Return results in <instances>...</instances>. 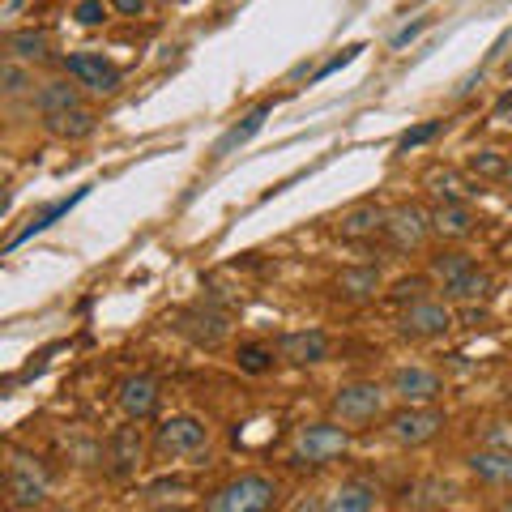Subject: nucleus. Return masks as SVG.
I'll use <instances>...</instances> for the list:
<instances>
[{"instance_id":"36","label":"nucleus","mask_w":512,"mask_h":512,"mask_svg":"<svg viewBox=\"0 0 512 512\" xmlns=\"http://www.w3.org/2000/svg\"><path fill=\"white\" fill-rule=\"evenodd\" d=\"M111 9H116V13H128V18H133V13L146 9V0H111Z\"/></svg>"},{"instance_id":"3","label":"nucleus","mask_w":512,"mask_h":512,"mask_svg":"<svg viewBox=\"0 0 512 512\" xmlns=\"http://www.w3.org/2000/svg\"><path fill=\"white\" fill-rule=\"evenodd\" d=\"M384 402H389V384L350 380V384H338V393L329 397V414L346 427H363V423L389 419V414H384Z\"/></svg>"},{"instance_id":"38","label":"nucleus","mask_w":512,"mask_h":512,"mask_svg":"<svg viewBox=\"0 0 512 512\" xmlns=\"http://www.w3.org/2000/svg\"><path fill=\"white\" fill-rule=\"evenodd\" d=\"M495 116H500V120H504V116H512V90L504 94V99H500V103H495Z\"/></svg>"},{"instance_id":"1","label":"nucleus","mask_w":512,"mask_h":512,"mask_svg":"<svg viewBox=\"0 0 512 512\" xmlns=\"http://www.w3.org/2000/svg\"><path fill=\"white\" fill-rule=\"evenodd\" d=\"M282 500L278 478L269 474H235L222 487L210 491L205 512H274Z\"/></svg>"},{"instance_id":"40","label":"nucleus","mask_w":512,"mask_h":512,"mask_svg":"<svg viewBox=\"0 0 512 512\" xmlns=\"http://www.w3.org/2000/svg\"><path fill=\"white\" fill-rule=\"evenodd\" d=\"M47 512H77V508H47Z\"/></svg>"},{"instance_id":"19","label":"nucleus","mask_w":512,"mask_h":512,"mask_svg":"<svg viewBox=\"0 0 512 512\" xmlns=\"http://www.w3.org/2000/svg\"><path fill=\"white\" fill-rule=\"evenodd\" d=\"M5 56L13 60H22V64H43L47 56H52V39H47V30L39 26H26V30H9V39H5Z\"/></svg>"},{"instance_id":"25","label":"nucleus","mask_w":512,"mask_h":512,"mask_svg":"<svg viewBox=\"0 0 512 512\" xmlns=\"http://www.w3.org/2000/svg\"><path fill=\"white\" fill-rule=\"evenodd\" d=\"M380 291V269L376 265H350L338 274V295L350 303H367Z\"/></svg>"},{"instance_id":"17","label":"nucleus","mask_w":512,"mask_h":512,"mask_svg":"<svg viewBox=\"0 0 512 512\" xmlns=\"http://www.w3.org/2000/svg\"><path fill=\"white\" fill-rule=\"evenodd\" d=\"M384 222H389V210L376 201H359L350 205V210L338 214V235L342 239H372L384 231Z\"/></svg>"},{"instance_id":"22","label":"nucleus","mask_w":512,"mask_h":512,"mask_svg":"<svg viewBox=\"0 0 512 512\" xmlns=\"http://www.w3.org/2000/svg\"><path fill=\"white\" fill-rule=\"evenodd\" d=\"M43 128L60 141H86L99 133V116H94L90 107H73V111H64V116H47Z\"/></svg>"},{"instance_id":"23","label":"nucleus","mask_w":512,"mask_h":512,"mask_svg":"<svg viewBox=\"0 0 512 512\" xmlns=\"http://www.w3.org/2000/svg\"><path fill=\"white\" fill-rule=\"evenodd\" d=\"M427 192L436 197V205H470L478 197V184H470L466 175H457V171H431Z\"/></svg>"},{"instance_id":"5","label":"nucleus","mask_w":512,"mask_h":512,"mask_svg":"<svg viewBox=\"0 0 512 512\" xmlns=\"http://www.w3.org/2000/svg\"><path fill=\"white\" fill-rule=\"evenodd\" d=\"M350 448V427L338 419L308 423L295 431V466H329Z\"/></svg>"},{"instance_id":"26","label":"nucleus","mask_w":512,"mask_h":512,"mask_svg":"<svg viewBox=\"0 0 512 512\" xmlns=\"http://www.w3.org/2000/svg\"><path fill=\"white\" fill-rule=\"evenodd\" d=\"M470 269H474V256H470V252L448 248V252H436V256L427 261V278L440 282V291H444V286H453L457 278H466Z\"/></svg>"},{"instance_id":"29","label":"nucleus","mask_w":512,"mask_h":512,"mask_svg":"<svg viewBox=\"0 0 512 512\" xmlns=\"http://www.w3.org/2000/svg\"><path fill=\"white\" fill-rule=\"evenodd\" d=\"M235 363H239V372H248V376H261L274 367V350L261 346V342H244L235 350Z\"/></svg>"},{"instance_id":"8","label":"nucleus","mask_w":512,"mask_h":512,"mask_svg":"<svg viewBox=\"0 0 512 512\" xmlns=\"http://www.w3.org/2000/svg\"><path fill=\"white\" fill-rule=\"evenodd\" d=\"M103 461L111 478H133L141 466H146V431H141L133 419L124 427H116L103 444Z\"/></svg>"},{"instance_id":"16","label":"nucleus","mask_w":512,"mask_h":512,"mask_svg":"<svg viewBox=\"0 0 512 512\" xmlns=\"http://www.w3.org/2000/svg\"><path fill=\"white\" fill-rule=\"evenodd\" d=\"M35 99V111L47 120V116H64L73 107H86L82 103V86L69 82V77H52V82H39V90L30 94Z\"/></svg>"},{"instance_id":"37","label":"nucleus","mask_w":512,"mask_h":512,"mask_svg":"<svg viewBox=\"0 0 512 512\" xmlns=\"http://www.w3.org/2000/svg\"><path fill=\"white\" fill-rule=\"evenodd\" d=\"M474 86H483V73H474V77H466V82H461V86H457V99H461V94H470Z\"/></svg>"},{"instance_id":"2","label":"nucleus","mask_w":512,"mask_h":512,"mask_svg":"<svg viewBox=\"0 0 512 512\" xmlns=\"http://www.w3.org/2000/svg\"><path fill=\"white\" fill-rule=\"evenodd\" d=\"M5 495H9L13 512H35L47 504V495H52V474H47V466L39 457L13 448L9 461H5Z\"/></svg>"},{"instance_id":"6","label":"nucleus","mask_w":512,"mask_h":512,"mask_svg":"<svg viewBox=\"0 0 512 512\" xmlns=\"http://www.w3.org/2000/svg\"><path fill=\"white\" fill-rule=\"evenodd\" d=\"M448 427V414L440 406H397L389 419H384V431H389L393 444L402 448H423Z\"/></svg>"},{"instance_id":"20","label":"nucleus","mask_w":512,"mask_h":512,"mask_svg":"<svg viewBox=\"0 0 512 512\" xmlns=\"http://www.w3.org/2000/svg\"><path fill=\"white\" fill-rule=\"evenodd\" d=\"M478 231V214L470 205H436L431 210V235L440 239H470Z\"/></svg>"},{"instance_id":"35","label":"nucleus","mask_w":512,"mask_h":512,"mask_svg":"<svg viewBox=\"0 0 512 512\" xmlns=\"http://www.w3.org/2000/svg\"><path fill=\"white\" fill-rule=\"evenodd\" d=\"M423 26H427L423 18H419V22H410V26H402V30H397V35H393V47H406L414 35H423Z\"/></svg>"},{"instance_id":"32","label":"nucleus","mask_w":512,"mask_h":512,"mask_svg":"<svg viewBox=\"0 0 512 512\" xmlns=\"http://www.w3.org/2000/svg\"><path fill=\"white\" fill-rule=\"evenodd\" d=\"M393 299L402 303V308H410V303L427 299V278H402V282L393 286Z\"/></svg>"},{"instance_id":"24","label":"nucleus","mask_w":512,"mask_h":512,"mask_svg":"<svg viewBox=\"0 0 512 512\" xmlns=\"http://www.w3.org/2000/svg\"><path fill=\"white\" fill-rule=\"evenodd\" d=\"M320 512H376V487L363 483V478L342 483L325 504H320Z\"/></svg>"},{"instance_id":"13","label":"nucleus","mask_w":512,"mask_h":512,"mask_svg":"<svg viewBox=\"0 0 512 512\" xmlns=\"http://www.w3.org/2000/svg\"><path fill=\"white\" fill-rule=\"evenodd\" d=\"M278 359L295 363V367H312L329 359V338L320 329H295L278 338Z\"/></svg>"},{"instance_id":"12","label":"nucleus","mask_w":512,"mask_h":512,"mask_svg":"<svg viewBox=\"0 0 512 512\" xmlns=\"http://www.w3.org/2000/svg\"><path fill=\"white\" fill-rule=\"evenodd\" d=\"M64 69H69V77L77 86H86L94 94H116L120 90V69L107 56H94V52L69 56V60H64Z\"/></svg>"},{"instance_id":"33","label":"nucleus","mask_w":512,"mask_h":512,"mask_svg":"<svg viewBox=\"0 0 512 512\" xmlns=\"http://www.w3.org/2000/svg\"><path fill=\"white\" fill-rule=\"evenodd\" d=\"M73 18L82 26H103L107 22V5H103V0H82V5L73 9Z\"/></svg>"},{"instance_id":"21","label":"nucleus","mask_w":512,"mask_h":512,"mask_svg":"<svg viewBox=\"0 0 512 512\" xmlns=\"http://www.w3.org/2000/svg\"><path fill=\"white\" fill-rule=\"evenodd\" d=\"M86 197H90V184H86V188H77V192H69V197H60V201H52V205H43V210H39L35 218H30V222H26V227H22L18 235H9V244H5V248H18V244H26V239H30V235H39V231H47V227H52V222H56V218H64V214H69V210H73V205H82Z\"/></svg>"},{"instance_id":"7","label":"nucleus","mask_w":512,"mask_h":512,"mask_svg":"<svg viewBox=\"0 0 512 512\" xmlns=\"http://www.w3.org/2000/svg\"><path fill=\"white\" fill-rule=\"evenodd\" d=\"M440 393H444L440 372H431L423 363H402L389 372V397H397L402 406H436Z\"/></svg>"},{"instance_id":"31","label":"nucleus","mask_w":512,"mask_h":512,"mask_svg":"<svg viewBox=\"0 0 512 512\" xmlns=\"http://www.w3.org/2000/svg\"><path fill=\"white\" fill-rule=\"evenodd\" d=\"M440 128H444V120H423V124L406 128L397 146H402V150H419V146H427V141H436V137H440Z\"/></svg>"},{"instance_id":"10","label":"nucleus","mask_w":512,"mask_h":512,"mask_svg":"<svg viewBox=\"0 0 512 512\" xmlns=\"http://www.w3.org/2000/svg\"><path fill=\"white\" fill-rule=\"evenodd\" d=\"M384 239L397 248V252H414L423 248L431 239V214L423 210V205H397V210H389V222H384Z\"/></svg>"},{"instance_id":"4","label":"nucleus","mask_w":512,"mask_h":512,"mask_svg":"<svg viewBox=\"0 0 512 512\" xmlns=\"http://www.w3.org/2000/svg\"><path fill=\"white\" fill-rule=\"evenodd\" d=\"M210 448V427L197 414H171L154 427V457L163 461H184V457H201Z\"/></svg>"},{"instance_id":"15","label":"nucleus","mask_w":512,"mask_h":512,"mask_svg":"<svg viewBox=\"0 0 512 512\" xmlns=\"http://www.w3.org/2000/svg\"><path fill=\"white\" fill-rule=\"evenodd\" d=\"M175 320H180L175 329H180L184 338H192L197 346H218L222 338H227V329H231L227 316L214 312V308H188V312H180Z\"/></svg>"},{"instance_id":"28","label":"nucleus","mask_w":512,"mask_h":512,"mask_svg":"<svg viewBox=\"0 0 512 512\" xmlns=\"http://www.w3.org/2000/svg\"><path fill=\"white\" fill-rule=\"evenodd\" d=\"M491 295V274L487 269H470L466 278H457L453 286H444V299H453V303H478V299H487Z\"/></svg>"},{"instance_id":"9","label":"nucleus","mask_w":512,"mask_h":512,"mask_svg":"<svg viewBox=\"0 0 512 512\" xmlns=\"http://www.w3.org/2000/svg\"><path fill=\"white\" fill-rule=\"evenodd\" d=\"M397 329H402V338H414V342H431V338H444L448 329H453V308H448L444 299H419L402 308L397 316Z\"/></svg>"},{"instance_id":"18","label":"nucleus","mask_w":512,"mask_h":512,"mask_svg":"<svg viewBox=\"0 0 512 512\" xmlns=\"http://www.w3.org/2000/svg\"><path fill=\"white\" fill-rule=\"evenodd\" d=\"M269 111H274V103H256L252 111H248V116H239L231 128H227V133H222V141H218V146H214V158H227V154H235L239 146H248V141L256 137V133H261V128H265V120H269Z\"/></svg>"},{"instance_id":"27","label":"nucleus","mask_w":512,"mask_h":512,"mask_svg":"<svg viewBox=\"0 0 512 512\" xmlns=\"http://www.w3.org/2000/svg\"><path fill=\"white\" fill-rule=\"evenodd\" d=\"M35 90L39 86H35V69H30V64L13 60V56L0 60V94H5V99H26V94H35Z\"/></svg>"},{"instance_id":"14","label":"nucleus","mask_w":512,"mask_h":512,"mask_svg":"<svg viewBox=\"0 0 512 512\" xmlns=\"http://www.w3.org/2000/svg\"><path fill=\"white\" fill-rule=\"evenodd\" d=\"M466 466L483 487H512V448H495V444L474 448Z\"/></svg>"},{"instance_id":"34","label":"nucleus","mask_w":512,"mask_h":512,"mask_svg":"<svg viewBox=\"0 0 512 512\" xmlns=\"http://www.w3.org/2000/svg\"><path fill=\"white\" fill-rule=\"evenodd\" d=\"M363 52V47L359 43H350V47H342V52L338 56H333V60H325V64H320V69H316V82H320V77H329V73H338V69H346V64L350 60H355Z\"/></svg>"},{"instance_id":"11","label":"nucleus","mask_w":512,"mask_h":512,"mask_svg":"<svg viewBox=\"0 0 512 512\" xmlns=\"http://www.w3.org/2000/svg\"><path fill=\"white\" fill-rule=\"evenodd\" d=\"M120 410H124V419H133V423H146L158 414V406H163V389H158V380L150 372H133V376H124L120 380Z\"/></svg>"},{"instance_id":"39","label":"nucleus","mask_w":512,"mask_h":512,"mask_svg":"<svg viewBox=\"0 0 512 512\" xmlns=\"http://www.w3.org/2000/svg\"><path fill=\"white\" fill-rule=\"evenodd\" d=\"M504 184H508V188H512V163H508V171H504Z\"/></svg>"},{"instance_id":"30","label":"nucleus","mask_w":512,"mask_h":512,"mask_svg":"<svg viewBox=\"0 0 512 512\" xmlns=\"http://www.w3.org/2000/svg\"><path fill=\"white\" fill-rule=\"evenodd\" d=\"M466 167L478 175V180H504V171H508V158H504L500 150H474Z\"/></svg>"}]
</instances>
